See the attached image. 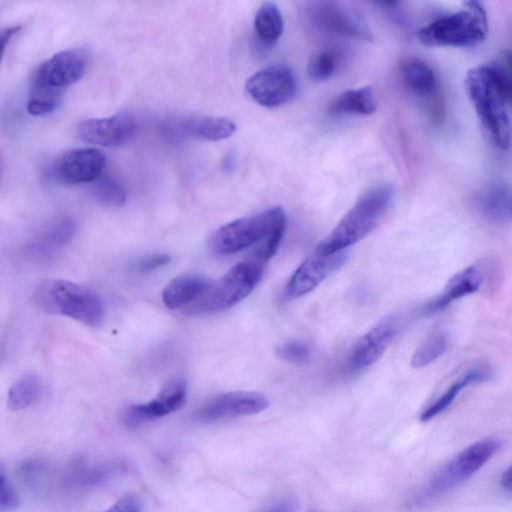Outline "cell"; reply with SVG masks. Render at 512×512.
Listing matches in <instances>:
<instances>
[{
	"instance_id": "cell-1",
	"label": "cell",
	"mask_w": 512,
	"mask_h": 512,
	"mask_svg": "<svg viewBox=\"0 0 512 512\" xmlns=\"http://www.w3.org/2000/svg\"><path fill=\"white\" fill-rule=\"evenodd\" d=\"M285 227L283 208L273 207L221 226L212 235L210 247L218 255H230L256 245L251 258L265 265L276 253Z\"/></svg>"
},
{
	"instance_id": "cell-2",
	"label": "cell",
	"mask_w": 512,
	"mask_h": 512,
	"mask_svg": "<svg viewBox=\"0 0 512 512\" xmlns=\"http://www.w3.org/2000/svg\"><path fill=\"white\" fill-rule=\"evenodd\" d=\"M465 90L490 140L499 149L510 145L511 126L508 98L495 64L470 69L464 79Z\"/></svg>"
},
{
	"instance_id": "cell-3",
	"label": "cell",
	"mask_w": 512,
	"mask_h": 512,
	"mask_svg": "<svg viewBox=\"0 0 512 512\" xmlns=\"http://www.w3.org/2000/svg\"><path fill=\"white\" fill-rule=\"evenodd\" d=\"M393 188L380 184L369 188L343 216L336 227L316 247L315 252L329 256L345 249L369 234L387 212Z\"/></svg>"
},
{
	"instance_id": "cell-4",
	"label": "cell",
	"mask_w": 512,
	"mask_h": 512,
	"mask_svg": "<svg viewBox=\"0 0 512 512\" xmlns=\"http://www.w3.org/2000/svg\"><path fill=\"white\" fill-rule=\"evenodd\" d=\"M34 303L42 311L97 326L104 316L100 297L90 288L64 279H45L35 288Z\"/></svg>"
},
{
	"instance_id": "cell-5",
	"label": "cell",
	"mask_w": 512,
	"mask_h": 512,
	"mask_svg": "<svg viewBox=\"0 0 512 512\" xmlns=\"http://www.w3.org/2000/svg\"><path fill=\"white\" fill-rule=\"evenodd\" d=\"M487 33L485 9L477 1H466L459 10L421 28L418 39L426 46L471 47L481 43Z\"/></svg>"
},
{
	"instance_id": "cell-6",
	"label": "cell",
	"mask_w": 512,
	"mask_h": 512,
	"mask_svg": "<svg viewBox=\"0 0 512 512\" xmlns=\"http://www.w3.org/2000/svg\"><path fill=\"white\" fill-rule=\"evenodd\" d=\"M263 270L264 265L251 258L234 265L189 307V313H216L235 306L256 287Z\"/></svg>"
},
{
	"instance_id": "cell-7",
	"label": "cell",
	"mask_w": 512,
	"mask_h": 512,
	"mask_svg": "<svg viewBox=\"0 0 512 512\" xmlns=\"http://www.w3.org/2000/svg\"><path fill=\"white\" fill-rule=\"evenodd\" d=\"M499 447L500 443L495 439H484L469 445L433 476L417 498L432 497L457 486L489 461Z\"/></svg>"
},
{
	"instance_id": "cell-8",
	"label": "cell",
	"mask_w": 512,
	"mask_h": 512,
	"mask_svg": "<svg viewBox=\"0 0 512 512\" xmlns=\"http://www.w3.org/2000/svg\"><path fill=\"white\" fill-rule=\"evenodd\" d=\"M85 70L86 59L81 52H58L41 63L35 71L32 95L59 99L61 90L80 80Z\"/></svg>"
},
{
	"instance_id": "cell-9",
	"label": "cell",
	"mask_w": 512,
	"mask_h": 512,
	"mask_svg": "<svg viewBox=\"0 0 512 512\" xmlns=\"http://www.w3.org/2000/svg\"><path fill=\"white\" fill-rule=\"evenodd\" d=\"M297 79L286 65L274 64L251 75L245 83V91L257 104L276 108L290 102L297 93Z\"/></svg>"
},
{
	"instance_id": "cell-10",
	"label": "cell",
	"mask_w": 512,
	"mask_h": 512,
	"mask_svg": "<svg viewBox=\"0 0 512 512\" xmlns=\"http://www.w3.org/2000/svg\"><path fill=\"white\" fill-rule=\"evenodd\" d=\"M308 19L318 29L338 36L371 40L372 33L363 18L353 9L335 1L309 2Z\"/></svg>"
},
{
	"instance_id": "cell-11",
	"label": "cell",
	"mask_w": 512,
	"mask_h": 512,
	"mask_svg": "<svg viewBox=\"0 0 512 512\" xmlns=\"http://www.w3.org/2000/svg\"><path fill=\"white\" fill-rule=\"evenodd\" d=\"M106 157L96 148H78L59 155L51 164L50 174L64 184H80L97 180L105 167Z\"/></svg>"
},
{
	"instance_id": "cell-12",
	"label": "cell",
	"mask_w": 512,
	"mask_h": 512,
	"mask_svg": "<svg viewBox=\"0 0 512 512\" xmlns=\"http://www.w3.org/2000/svg\"><path fill=\"white\" fill-rule=\"evenodd\" d=\"M138 125L133 116L118 113L106 118L88 119L77 128L78 136L85 142L104 147H118L130 142Z\"/></svg>"
},
{
	"instance_id": "cell-13",
	"label": "cell",
	"mask_w": 512,
	"mask_h": 512,
	"mask_svg": "<svg viewBox=\"0 0 512 512\" xmlns=\"http://www.w3.org/2000/svg\"><path fill=\"white\" fill-rule=\"evenodd\" d=\"M345 251L329 256L316 252L306 259L290 276L284 294L288 299H296L314 290L331 273L344 265Z\"/></svg>"
},
{
	"instance_id": "cell-14",
	"label": "cell",
	"mask_w": 512,
	"mask_h": 512,
	"mask_svg": "<svg viewBox=\"0 0 512 512\" xmlns=\"http://www.w3.org/2000/svg\"><path fill=\"white\" fill-rule=\"evenodd\" d=\"M267 398L257 392L233 391L220 394L205 403L196 413L204 422L253 415L268 407Z\"/></svg>"
},
{
	"instance_id": "cell-15",
	"label": "cell",
	"mask_w": 512,
	"mask_h": 512,
	"mask_svg": "<svg viewBox=\"0 0 512 512\" xmlns=\"http://www.w3.org/2000/svg\"><path fill=\"white\" fill-rule=\"evenodd\" d=\"M392 318H386L364 334L351 349L345 362L346 371L359 372L374 364L385 352L395 335Z\"/></svg>"
},
{
	"instance_id": "cell-16",
	"label": "cell",
	"mask_w": 512,
	"mask_h": 512,
	"mask_svg": "<svg viewBox=\"0 0 512 512\" xmlns=\"http://www.w3.org/2000/svg\"><path fill=\"white\" fill-rule=\"evenodd\" d=\"M187 397V385L183 379L167 383L152 400L131 406L125 418L127 422L138 423L167 416L179 410Z\"/></svg>"
},
{
	"instance_id": "cell-17",
	"label": "cell",
	"mask_w": 512,
	"mask_h": 512,
	"mask_svg": "<svg viewBox=\"0 0 512 512\" xmlns=\"http://www.w3.org/2000/svg\"><path fill=\"white\" fill-rule=\"evenodd\" d=\"M483 281L481 271L477 266H469L455 274L437 297L422 307L423 315L433 314L444 310L454 301L476 292Z\"/></svg>"
},
{
	"instance_id": "cell-18",
	"label": "cell",
	"mask_w": 512,
	"mask_h": 512,
	"mask_svg": "<svg viewBox=\"0 0 512 512\" xmlns=\"http://www.w3.org/2000/svg\"><path fill=\"white\" fill-rule=\"evenodd\" d=\"M212 281L196 274L180 275L172 279L162 291V301L169 309L193 305L212 285Z\"/></svg>"
},
{
	"instance_id": "cell-19",
	"label": "cell",
	"mask_w": 512,
	"mask_h": 512,
	"mask_svg": "<svg viewBox=\"0 0 512 512\" xmlns=\"http://www.w3.org/2000/svg\"><path fill=\"white\" fill-rule=\"evenodd\" d=\"M480 214L495 224L512 221V188L503 183H495L485 188L476 199Z\"/></svg>"
},
{
	"instance_id": "cell-20",
	"label": "cell",
	"mask_w": 512,
	"mask_h": 512,
	"mask_svg": "<svg viewBox=\"0 0 512 512\" xmlns=\"http://www.w3.org/2000/svg\"><path fill=\"white\" fill-rule=\"evenodd\" d=\"M236 130L235 123L225 117L196 116L182 120L173 129L178 136H191L208 141L229 138Z\"/></svg>"
},
{
	"instance_id": "cell-21",
	"label": "cell",
	"mask_w": 512,
	"mask_h": 512,
	"mask_svg": "<svg viewBox=\"0 0 512 512\" xmlns=\"http://www.w3.org/2000/svg\"><path fill=\"white\" fill-rule=\"evenodd\" d=\"M400 74L405 87L419 98H429L437 91V78L433 69L416 57L405 58L400 64Z\"/></svg>"
},
{
	"instance_id": "cell-22",
	"label": "cell",
	"mask_w": 512,
	"mask_h": 512,
	"mask_svg": "<svg viewBox=\"0 0 512 512\" xmlns=\"http://www.w3.org/2000/svg\"><path fill=\"white\" fill-rule=\"evenodd\" d=\"M491 371L486 366H474L456 379L445 392L428 406L420 415L421 421H428L445 411L457 398L460 392L469 385L486 381Z\"/></svg>"
},
{
	"instance_id": "cell-23",
	"label": "cell",
	"mask_w": 512,
	"mask_h": 512,
	"mask_svg": "<svg viewBox=\"0 0 512 512\" xmlns=\"http://www.w3.org/2000/svg\"><path fill=\"white\" fill-rule=\"evenodd\" d=\"M377 108L376 98L371 87L347 90L334 97L327 106L329 114L370 115Z\"/></svg>"
},
{
	"instance_id": "cell-24",
	"label": "cell",
	"mask_w": 512,
	"mask_h": 512,
	"mask_svg": "<svg viewBox=\"0 0 512 512\" xmlns=\"http://www.w3.org/2000/svg\"><path fill=\"white\" fill-rule=\"evenodd\" d=\"M283 26L279 8L272 2L262 3L254 17V30L261 43L274 46L283 33Z\"/></svg>"
},
{
	"instance_id": "cell-25",
	"label": "cell",
	"mask_w": 512,
	"mask_h": 512,
	"mask_svg": "<svg viewBox=\"0 0 512 512\" xmlns=\"http://www.w3.org/2000/svg\"><path fill=\"white\" fill-rule=\"evenodd\" d=\"M40 392L41 381L38 375L32 372L26 373L10 387L7 405L12 411L24 410L38 400Z\"/></svg>"
},
{
	"instance_id": "cell-26",
	"label": "cell",
	"mask_w": 512,
	"mask_h": 512,
	"mask_svg": "<svg viewBox=\"0 0 512 512\" xmlns=\"http://www.w3.org/2000/svg\"><path fill=\"white\" fill-rule=\"evenodd\" d=\"M447 348V334L442 330L435 331L416 349L411 358V366L413 368L425 367L441 357Z\"/></svg>"
},
{
	"instance_id": "cell-27",
	"label": "cell",
	"mask_w": 512,
	"mask_h": 512,
	"mask_svg": "<svg viewBox=\"0 0 512 512\" xmlns=\"http://www.w3.org/2000/svg\"><path fill=\"white\" fill-rule=\"evenodd\" d=\"M342 61L341 53L334 48H327L316 53L309 61L308 74L314 81H325L338 70Z\"/></svg>"
},
{
	"instance_id": "cell-28",
	"label": "cell",
	"mask_w": 512,
	"mask_h": 512,
	"mask_svg": "<svg viewBox=\"0 0 512 512\" xmlns=\"http://www.w3.org/2000/svg\"><path fill=\"white\" fill-rule=\"evenodd\" d=\"M92 193L100 203L119 207L126 202V191L122 184L109 176L99 177L94 181Z\"/></svg>"
},
{
	"instance_id": "cell-29",
	"label": "cell",
	"mask_w": 512,
	"mask_h": 512,
	"mask_svg": "<svg viewBox=\"0 0 512 512\" xmlns=\"http://www.w3.org/2000/svg\"><path fill=\"white\" fill-rule=\"evenodd\" d=\"M75 230L73 221L69 218H61L54 222L42 235L41 241L37 243L39 250L52 249L55 246L63 245L68 242Z\"/></svg>"
},
{
	"instance_id": "cell-30",
	"label": "cell",
	"mask_w": 512,
	"mask_h": 512,
	"mask_svg": "<svg viewBox=\"0 0 512 512\" xmlns=\"http://www.w3.org/2000/svg\"><path fill=\"white\" fill-rule=\"evenodd\" d=\"M278 357L295 365H303L311 358V348L302 341L291 340L279 345L276 349Z\"/></svg>"
},
{
	"instance_id": "cell-31",
	"label": "cell",
	"mask_w": 512,
	"mask_h": 512,
	"mask_svg": "<svg viewBox=\"0 0 512 512\" xmlns=\"http://www.w3.org/2000/svg\"><path fill=\"white\" fill-rule=\"evenodd\" d=\"M20 504L19 497L11 484L6 478L4 471L0 475V512H13Z\"/></svg>"
},
{
	"instance_id": "cell-32",
	"label": "cell",
	"mask_w": 512,
	"mask_h": 512,
	"mask_svg": "<svg viewBox=\"0 0 512 512\" xmlns=\"http://www.w3.org/2000/svg\"><path fill=\"white\" fill-rule=\"evenodd\" d=\"M59 103V99L31 96L27 103V111L34 116H44L52 113Z\"/></svg>"
},
{
	"instance_id": "cell-33",
	"label": "cell",
	"mask_w": 512,
	"mask_h": 512,
	"mask_svg": "<svg viewBox=\"0 0 512 512\" xmlns=\"http://www.w3.org/2000/svg\"><path fill=\"white\" fill-rule=\"evenodd\" d=\"M495 66L500 72L508 101L512 103V52L503 53Z\"/></svg>"
},
{
	"instance_id": "cell-34",
	"label": "cell",
	"mask_w": 512,
	"mask_h": 512,
	"mask_svg": "<svg viewBox=\"0 0 512 512\" xmlns=\"http://www.w3.org/2000/svg\"><path fill=\"white\" fill-rule=\"evenodd\" d=\"M170 255L167 253H153L144 256L137 263V270L148 273L157 270L170 262Z\"/></svg>"
},
{
	"instance_id": "cell-35",
	"label": "cell",
	"mask_w": 512,
	"mask_h": 512,
	"mask_svg": "<svg viewBox=\"0 0 512 512\" xmlns=\"http://www.w3.org/2000/svg\"><path fill=\"white\" fill-rule=\"evenodd\" d=\"M142 504L135 495H126L104 512H141Z\"/></svg>"
},
{
	"instance_id": "cell-36",
	"label": "cell",
	"mask_w": 512,
	"mask_h": 512,
	"mask_svg": "<svg viewBox=\"0 0 512 512\" xmlns=\"http://www.w3.org/2000/svg\"><path fill=\"white\" fill-rule=\"evenodd\" d=\"M296 509L297 501L291 496H285L272 502L260 512H296Z\"/></svg>"
},
{
	"instance_id": "cell-37",
	"label": "cell",
	"mask_w": 512,
	"mask_h": 512,
	"mask_svg": "<svg viewBox=\"0 0 512 512\" xmlns=\"http://www.w3.org/2000/svg\"><path fill=\"white\" fill-rule=\"evenodd\" d=\"M20 29H21L20 25H15V26L6 27L1 30L0 40H1V54L2 55L4 54V51L7 47V45L9 44V42L11 41V39L13 38V36L16 35Z\"/></svg>"
},
{
	"instance_id": "cell-38",
	"label": "cell",
	"mask_w": 512,
	"mask_h": 512,
	"mask_svg": "<svg viewBox=\"0 0 512 512\" xmlns=\"http://www.w3.org/2000/svg\"><path fill=\"white\" fill-rule=\"evenodd\" d=\"M500 483L505 490L512 492V465L503 472Z\"/></svg>"
}]
</instances>
